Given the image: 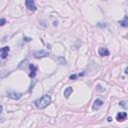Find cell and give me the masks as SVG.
<instances>
[{
  "mask_svg": "<svg viewBox=\"0 0 128 128\" xmlns=\"http://www.w3.org/2000/svg\"><path fill=\"white\" fill-rule=\"evenodd\" d=\"M51 101L52 100H51V97L49 95H43L42 97L38 98L35 101V105H36V107H38L40 109H44L51 103Z\"/></svg>",
  "mask_w": 128,
  "mask_h": 128,
  "instance_id": "cell-1",
  "label": "cell"
},
{
  "mask_svg": "<svg viewBox=\"0 0 128 128\" xmlns=\"http://www.w3.org/2000/svg\"><path fill=\"white\" fill-rule=\"evenodd\" d=\"M33 56H34L35 58H43V57L49 56V52H48L47 50H42V49H40V50H35V51L33 52Z\"/></svg>",
  "mask_w": 128,
  "mask_h": 128,
  "instance_id": "cell-2",
  "label": "cell"
},
{
  "mask_svg": "<svg viewBox=\"0 0 128 128\" xmlns=\"http://www.w3.org/2000/svg\"><path fill=\"white\" fill-rule=\"evenodd\" d=\"M25 4H26V7L30 10V11H36V6H35V2L33 1V0H26V2H25Z\"/></svg>",
  "mask_w": 128,
  "mask_h": 128,
  "instance_id": "cell-3",
  "label": "cell"
},
{
  "mask_svg": "<svg viewBox=\"0 0 128 128\" xmlns=\"http://www.w3.org/2000/svg\"><path fill=\"white\" fill-rule=\"evenodd\" d=\"M8 52H9V47L5 46L3 48H0V56L2 59H5L8 56Z\"/></svg>",
  "mask_w": 128,
  "mask_h": 128,
  "instance_id": "cell-4",
  "label": "cell"
},
{
  "mask_svg": "<svg viewBox=\"0 0 128 128\" xmlns=\"http://www.w3.org/2000/svg\"><path fill=\"white\" fill-rule=\"evenodd\" d=\"M29 69H30V73H29V77L30 78H34L36 75V71H37V67L34 64H29Z\"/></svg>",
  "mask_w": 128,
  "mask_h": 128,
  "instance_id": "cell-5",
  "label": "cell"
},
{
  "mask_svg": "<svg viewBox=\"0 0 128 128\" xmlns=\"http://www.w3.org/2000/svg\"><path fill=\"white\" fill-rule=\"evenodd\" d=\"M103 104H104V103H103V101H102L101 99H96V100L94 101V103H93L92 108H93V110H98L99 108L102 107Z\"/></svg>",
  "mask_w": 128,
  "mask_h": 128,
  "instance_id": "cell-6",
  "label": "cell"
},
{
  "mask_svg": "<svg viewBox=\"0 0 128 128\" xmlns=\"http://www.w3.org/2000/svg\"><path fill=\"white\" fill-rule=\"evenodd\" d=\"M126 118H127V113L126 112H119L116 115V120L119 121V122H123L124 120H126Z\"/></svg>",
  "mask_w": 128,
  "mask_h": 128,
  "instance_id": "cell-7",
  "label": "cell"
},
{
  "mask_svg": "<svg viewBox=\"0 0 128 128\" xmlns=\"http://www.w3.org/2000/svg\"><path fill=\"white\" fill-rule=\"evenodd\" d=\"M98 53H99V55L100 56H108L109 54H110V52H109V50L106 48V47H100L99 49H98Z\"/></svg>",
  "mask_w": 128,
  "mask_h": 128,
  "instance_id": "cell-8",
  "label": "cell"
},
{
  "mask_svg": "<svg viewBox=\"0 0 128 128\" xmlns=\"http://www.w3.org/2000/svg\"><path fill=\"white\" fill-rule=\"evenodd\" d=\"M21 96H22L21 93H15V92H10V93H8V97H10L11 99H14V100L20 99Z\"/></svg>",
  "mask_w": 128,
  "mask_h": 128,
  "instance_id": "cell-9",
  "label": "cell"
},
{
  "mask_svg": "<svg viewBox=\"0 0 128 128\" xmlns=\"http://www.w3.org/2000/svg\"><path fill=\"white\" fill-rule=\"evenodd\" d=\"M27 66H29V62H28L27 59H25V60H23V61L20 62V64L18 65V69H19V70H23V69H25Z\"/></svg>",
  "mask_w": 128,
  "mask_h": 128,
  "instance_id": "cell-10",
  "label": "cell"
},
{
  "mask_svg": "<svg viewBox=\"0 0 128 128\" xmlns=\"http://www.w3.org/2000/svg\"><path fill=\"white\" fill-rule=\"evenodd\" d=\"M72 92H73V88H72V87H67V88L64 90V96H65V98L68 99L69 96H70V94H71Z\"/></svg>",
  "mask_w": 128,
  "mask_h": 128,
  "instance_id": "cell-11",
  "label": "cell"
},
{
  "mask_svg": "<svg viewBox=\"0 0 128 128\" xmlns=\"http://www.w3.org/2000/svg\"><path fill=\"white\" fill-rule=\"evenodd\" d=\"M120 24H121V26H123V27H127V26H128V18H127V16L124 17V19L120 22Z\"/></svg>",
  "mask_w": 128,
  "mask_h": 128,
  "instance_id": "cell-12",
  "label": "cell"
},
{
  "mask_svg": "<svg viewBox=\"0 0 128 128\" xmlns=\"http://www.w3.org/2000/svg\"><path fill=\"white\" fill-rule=\"evenodd\" d=\"M5 23H6V20H5L4 18H1V19H0V26H3Z\"/></svg>",
  "mask_w": 128,
  "mask_h": 128,
  "instance_id": "cell-13",
  "label": "cell"
},
{
  "mask_svg": "<svg viewBox=\"0 0 128 128\" xmlns=\"http://www.w3.org/2000/svg\"><path fill=\"white\" fill-rule=\"evenodd\" d=\"M69 78H70L71 80H74V79H76V78H77V75H76V74H72V75H70V76H69Z\"/></svg>",
  "mask_w": 128,
  "mask_h": 128,
  "instance_id": "cell-14",
  "label": "cell"
},
{
  "mask_svg": "<svg viewBox=\"0 0 128 128\" xmlns=\"http://www.w3.org/2000/svg\"><path fill=\"white\" fill-rule=\"evenodd\" d=\"M119 105H121L122 107H124V108H125V107H126V102H125V101H121V102L119 103Z\"/></svg>",
  "mask_w": 128,
  "mask_h": 128,
  "instance_id": "cell-15",
  "label": "cell"
},
{
  "mask_svg": "<svg viewBox=\"0 0 128 128\" xmlns=\"http://www.w3.org/2000/svg\"><path fill=\"white\" fill-rule=\"evenodd\" d=\"M32 39L31 38H28V37H24V41H26V42H29V41H31Z\"/></svg>",
  "mask_w": 128,
  "mask_h": 128,
  "instance_id": "cell-16",
  "label": "cell"
},
{
  "mask_svg": "<svg viewBox=\"0 0 128 128\" xmlns=\"http://www.w3.org/2000/svg\"><path fill=\"white\" fill-rule=\"evenodd\" d=\"M2 109H3V108H2V105H0V114H1V112H2Z\"/></svg>",
  "mask_w": 128,
  "mask_h": 128,
  "instance_id": "cell-17",
  "label": "cell"
}]
</instances>
